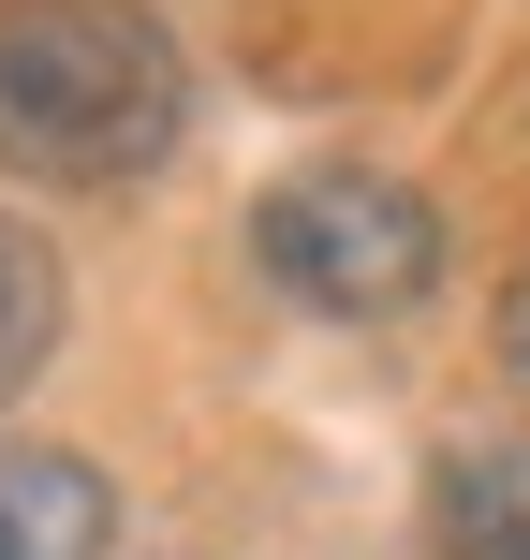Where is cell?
I'll return each instance as SVG.
<instances>
[{
  "instance_id": "6da1fadb",
  "label": "cell",
  "mask_w": 530,
  "mask_h": 560,
  "mask_svg": "<svg viewBox=\"0 0 530 560\" xmlns=\"http://www.w3.org/2000/svg\"><path fill=\"white\" fill-rule=\"evenodd\" d=\"M192 59L148 0H0V163L30 192H118L177 163Z\"/></svg>"
},
{
  "instance_id": "7a4b0ae2",
  "label": "cell",
  "mask_w": 530,
  "mask_h": 560,
  "mask_svg": "<svg viewBox=\"0 0 530 560\" xmlns=\"http://www.w3.org/2000/svg\"><path fill=\"white\" fill-rule=\"evenodd\" d=\"M251 266L295 310H325V325H398L443 280V207L384 163H295L251 207Z\"/></svg>"
},
{
  "instance_id": "3957f363",
  "label": "cell",
  "mask_w": 530,
  "mask_h": 560,
  "mask_svg": "<svg viewBox=\"0 0 530 560\" xmlns=\"http://www.w3.org/2000/svg\"><path fill=\"white\" fill-rule=\"evenodd\" d=\"M118 546V487L59 443H0V560H104Z\"/></svg>"
},
{
  "instance_id": "277c9868",
  "label": "cell",
  "mask_w": 530,
  "mask_h": 560,
  "mask_svg": "<svg viewBox=\"0 0 530 560\" xmlns=\"http://www.w3.org/2000/svg\"><path fill=\"white\" fill-rule=\"evenodd\" d=\"M427 546L443 560H530V443H457L427 472Z\"/></svg>"
},
{
  "instance_id": "5b68a950",
  "label": "cell",
  "mask_w": 530,
  "mask_h": 560,
  "mask_svg": "<svg viewBox=\"0 0 530 560\" xmlns=\"http://www.w3.org/2000/svg\"><path fill=\"white\" fill-rule=\"evenodd\" d=\"M59 354V252L30 222H0V413L30 398V369Z\"/></svg>"
},
{
  "instance_id": "8992f818",
  "label": "cell",
  "mask_w": 530,
  "mask_h": 560,
  "mask_svg": "<svg viewBox=\"0 0 530 560\" xmlns=\"http://www.w3.org/2000/svg\"><path fill=\"white\" fill-rule=\"evenodd\" d=\"M502 369H516V384H530V266L502 280Z\"/></svg>"
}]
</instances>
